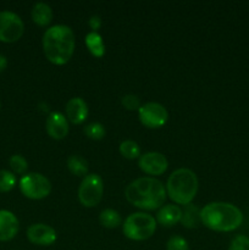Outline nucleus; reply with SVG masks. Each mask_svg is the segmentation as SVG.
<instances>
[{
    "instance_id": "f257e3e1",
    "label": "nucleus",
    "mask_w": 249,
    "mask_h": 250,
    "mask_svg": "<svg viewBox=\"0 0 249 250\" xmlns=\"http://www.w3.org/2000/svg\"><path fill=\"white\" fill-rule=\"evenodd\" d=\"M166 195L165 186L154 177L137 178L124 189L127 202L146 211L160 209L165 203Z\"/></svg>"
},
{
    "instance_id": "f03ea898",
    "label": "nucleus",
    "mask_w": 249,
    "mask_h": 250,
    "mask_svg": "<svg viewBox=\"0 0 249 250\" xmlns=\"http://www.w3.org/2000/svg\"><path fill=\"white\" fill-rule=\"evenodd\" d=\"M42 44L44 55L51 63L65 65L75 53V33L66 24H55L44 32Z\"/></svg>"
},
{
    "instance_id": "7ed1b4c3",
    "label": "nucleus",
    "mask_w": 249,
    "mask_h": 250,
    "mask_svg": "<svg viewBox=\"0 0 249 250\" xmlns=\"http://www.w3.org/2000/svg\"><path fill=\"white\" fill-rule=\"evenodd\" d=\"M200 221L211 231L232 232L241 227L243 214L231 203L212 202L200 210Z\"/></svg>"
},
{
    "instance_id": "20e7f679",
    "label": "nucleus",
    "mask_w": 249,
    "mask_h": 250,
    "mask_svg": "<svg viewBox=\"0 0 249 250\" xmlns=\"http://www.w3.org/2000/svg\"><path fill=\"white\" fill-rule=\"evenodd\" d=\"M198 177L192 170L186 167L173 171L166 182V194L177 205L190 204L198 193Z\"/></svg>"
},
{
    "instance_id": "39448f33",
    "label": "nucleus",
    "mask_w": 249,
    "mask_h": 250,
    "mask_svg": "<svg viewBox=\"0 0 249 250\" xmlns=\"http://www.w3.org/2000/svg\"><path fill=\"white\" fill-rule=\"evenodd\" d=\"M156 220L146 212H133L128 215L122 225L124 234L131 241L141 242L150 238L156 231Z\"/></svg>"
},
{
    "instance_id": "423d86ee",
    "label": "nucleus",
    "mask_w": 249,
    "mask_h": 250,
    "mask_svg": "<svg viewBox=\"0 0 249 250\" xmlns=\"http://www.w3.org/2000/svg\"><path fill=\"white\" fill-rule=\"evenodd\" d=\"M104 194V181L98 173H89L83 177L78 188V200L85 208H94Z\"/></svg>"
},
{
    "instance_id": "0eeeda50",
    "label": "nucleus",
    "mask_w": 249,
    "mask_h": 250,
    "mask_svg": "<svg viewBox=\"0 0 249 250\" xmlns=\"http://www.w3.org/2000/svg\"><path fill=\"white\" fill-rule=\"evenodd\" d=\"M19 185L22 194L32 200L44 199L51 192L50 181L42 173H26L21 177Z\"/></svg>"
},
{
    "instance_id": "6e6552de",
    "label": "nucleus",
    "mask_w": 249,
    "mask_h": 250,
    "mask_svg": "<svg viewBox=\"0 0 249 250\" xmlns=\"http://www.w3.org/2000/svg\"><path fill=\"white\" fill-rule=\"evenodd\" d=\"M24 32L21 17L12 11H0V42L15 43Z\"/></svg>"
},
{
    "instance_id": "1a4fd4ad",
    "label": "nucleus",
    "mask_w": 249,
    "mask_h": 250,
    "mask_svg": "<svg viewBox=\"0 0 249 250\" xmlns=\"http://www.w3.org/2000/svg\"><path fill=\"white\" fill-rule=\"evenodd\" d=\"M138 117L141 124L146 128H160L167 122L168 112L164 105L155 102H149L141 105L138 110Z\"/></svg>"
},
{
    "instance_id": "9d476101",
    "label": "nucleus",
    "mask_w": 249,
    "mask_h": 250,
    "mask_svg": "<svg viewBox=\"0 0 249 250\" xmlns=\"http://www.w3.org/2000/svg\"><path fill=\"white\" fill-rule=\"evenodd\" d=\"M138 166L146 175L160 176L167 170L168 161L164 154L158 151H149L139 156Z\"/></svg>"
},
{
    "instance_id": "9b49d317",
    "label": "nucleus",
    "mask_w": 249,
    "mask_h": 250,
    "mask_svg": "<svg viewBox=\"0 0 249 250\" xmlns=\"http://www.w3.org/2000/svg\"><path fill=\"white\" fill-rule=\"evenodd\" d=\"M27 238L36 246H51L58 239V233L51 226L45 224H34L27 229Z\"/></svg>"
},
{
    "instance_id": "f8f14e48",
    "label": "nucleus",
    "mask_w": 249,
    "mask_h": 250,
    "mask_svg": "<svg viewBox=\"0 0 249 250\" xmlns=\"http://www.w3.org/2000/svg\"><path fill=\"white\" fill-rule=\"evenodd\" d=\"M45 129L49 137L56 139V141H60V139L67 137L70 127H68V121L65 115L59 111H53L46 117Z\"/></svg>"
},
{
    "instance_id": "ddd939ff",
    "label": "nucleus",
    "mask_w": 249,
    "mask_h": 250,
    "mask_svg": "<svg viewBox=\"0 0 249 250\" xmlns=\"http://www.w3.org/2000/svg\"><path fill=\"white\" fill-rule=\"evenodd\" d=\"M19 219L9 210H0V242H9L19 232Z\"/></svg>"
},
{
    "instance_id": "4468645a",
    "label": "nucleus",
    "mask_w": 249,
    "mask_h": 250,
    "mask_svg": "<svg viewBox=\"0 0 249 250\" xmlns=\"http://www.w3.org/2000/svg\"><path fill=\"white\" fill-rule=\"evenodd\" d=\"M66 119L73 125H81L88 117V105L82 98H72L65 107Z\"/></svg>"
},
{
    "instance_id": "2eb2a0df",
    "label": "nucleus",
    "mask_w": 249,
    "mask_h": 250,
    "mask_svg": "<svg viewBox=\"0 0 249 250\" xmlns=\"http://www.w3.org/2000/svg\"><path fill=\"white\" fill-rule=\"evenodd\" d=\"M155 220L161 226L172 227L182 220V209L178 205H163L156 212Z\"/></svg>"
},
{
    "instance_id": "dca6fc26",
    "label": "nucleus",
    "mask_w": 249,
    "mask_h": 250,
    "mask_svg": "<svg viewBox=\"0 0 249 250\" xmlns=\"http://www.w3.org/2000/svg\"><path fill=\"white\" fill-rule=\"evenodd\" d=\"M32 20L39 27H46L53 21V10L45 2H36L32 7Z\"/></svg>"
},
{
    "instance_id": "f3484780",
    "label": "nucleus",
    "mask_w": 249,
    "mask_h": 250,
    "mask_svg": "<svg viewBox=\"0 0 249 250\" xmlns=\"http://www.w3.org/2000/svg\"><path fill=\"white\" fill-rule=\"evenodd\" d=\"M85 45L94 58H103L105 54V44L103 37L98 32H89L85 36Z\"/></svg>"
},
{
    "instance_id": "a211bd4d",
    "label": "nucleus",
    "mask_w": 249,
    "mask_h": 250,
    "mask_svg": "<svg viewBox=\"0 0 249 250\" xmlns=\"http://www.w3.org/2000/svg\"><path fill=\"white\" fill-rule=\"evenodd\" d=\"M68 171L72 175L78 176V177H85L88 173V161L81 155H71L68 156L66 161Z\"/></svg>"
},
{
    "instance_id": "6ab92c4d",
    "label": "nucleus",
    "mask_w": 249,
    "mask_h": 250,
    "mask_svg": "<svg viewBox=\"0 0 249 250\" xmlns=\"http://www.w3.org/2000/svg\"><path fill=\"white\" fill-rule=\"evenodd\" d=\"M182 225L187 229H194L198 227L200 221V210L192 204L186 205L185 209L182 210Z\"/></svg>"
},
{
    "instance_id": "aec40b11",
    "label": "nucleus",
    "mask_w": 249,
    "mask_h": 250,
    "mask_svg": "<svg viewBox=\"0 0 249 250\" xmlns=\"http://www.w3.org/2000/svg\"><path fill=\"white\" fill-rule=\"evenodd\" d=\"M99 222L105 229H116L122 224V219L116 210L104 209L99 215Z\"/></svg>"
},
{
    "instance_id": "412c9836",
    "label": "nucleus",
    "mask_w": 249,
    "mask_h": 250,
    "mask_svg": "<svg viewBox=\"0 0 249 250\" xmlns=\"http://www.w3.org/2000/svg\"><path fill=\"white\" fill-rule=\"evenodd\" d=\"M120 154L124 156V159H128V160H134V159L138 158L142 155L141 154V146H138V143L134 141H124L121 142L119 146Z\"/></svg>"
},
{
    "instance_id": "4be33fe9",
    "label": "nucleus",
    "mask_w": 249,
    "mask_h": 250,
    "mask_svg": "<svg viewBox=\"0 0 249 250\" xmlns=\"http://www.w3.org/2000/svg\"><path fill=\"white\" fill-rule=\"evenodd\" d=\"M16 186V176L14 172L7 170H0V193H6L12 190Z\"/></svg>"
},
{
    "instance_id": "5701e85b",
    "label": "nucleus",
    "mask_w": 249,
    "mask_h": 250,
    "mask_svg": "<svg viewBox=\"0 0 249 250\" xmlns=\"http://www.w3.org/2000/svg\"><path fill=\"white\" fill-rule=\"evenodd\" d=\"M105 127L100 122H92L84 127V134L93 141H100L105 137Z\"/></svg>"
},
{
    "instance_id": "b1692460",
    "label": "nucleus",
    "mask_w": 249,
    "mask_h": 250,
    "mask_svg": "<svg viewBox=\"0 0 249 250\" xmlns=\"http://www.w3.org/2000/svg\"><path fill=\"white\" fill-rule=\"evenodd\" d=\"M9 165L12 172L17 173V175H26V171L28 168V163L24 159V156L20 155V154H15L10 158Z\"/></svg>"
},
{
    "instance_id": "393cba45",
    "label": "nucleus",
    "mask_w": 249,
    "mask_h": 250,
    "mask_svg": "<svg viewBox=\"0 0 249 250\" xmlns=\"http://www.w3.org/2000/svg\"><path fill=\"white\" fill-rule=\"evenodd\" d=\"M167 250H189L188 242L181 236H172L166 243Z\"/></svg>"
},
{
    "instance_id": "a878e982",
    "label": "nucleus",
    "mask_w": 249,
    "mask_h": 250,
    "mask_svg": "<svg viewBox=\"0 0 249 250\" xmlns=\"http://www.w3.org/2000/svg\"><path fill=\"white\" fill-rule=\"evenodd\" d=\"M121 104L126 110L134 111V110H139V107H141V100L137 95L127 94L121 99Z\"/></svg>"
},
{
    "instance_id": "bb28decb",
    "label": "nucleus",
    "mask_w": 249,
    "mask_h": 250,
    "mask_svg": "<svg viewBox=\"0 0 249 250\" xmlns=\"http://www.w3.org/2000/svg\"><path fill=\"white\" fill-rule=\"evenodd\" d=\"M228 250H249V237L237 236L232 239Z\"/></svg>"
},
{
    "instance_id": "cd10ccee",
    "label": "nucleus",
    "mask_w": 249,
    "mask_h": 250,
    "mask_svg": "<svg viewBox=\"0 0 249 250\" xmlns=\"http://www.w3.org/2000/svg\"><path fill=\"white\" fill-rule=\"evenodd\" d=\"M102 17L98 16V15H93V16H90V19L88 20V24H89V27L92 28V32H98V29H100V27H102Z\"/></svg>"
},
{
    "instance_id": "c85d7f7f",
    "label": "nucleus",
    "mask_w": 249,
    "mask_h": 250,
    "mask_svg": "<svg viewBox=\"0 0 249 250\" xmlns=\"http://www.w3.org/2000/svg\"><path fill=\"white\" fill-rule=\"evenodd\" d=\"M6 67H7V59L5 58L4 55L0 54V72H2Z\"/></svg>"
},
{
    "instance_id": "c756f323",
    "label": "nucleus",
    "mask_w": 249,
    "mask_h": 250,
    "mask_svg": "<svg viewBox=\"0 0 249 250\" xmlns=\"http://www.w3.org/2000/svg\"><path fill=\"white\" fill-rule=\"evenodd\" d=\"M0 106H1V104H0Z\"/></svg>"
}]
</instances>
